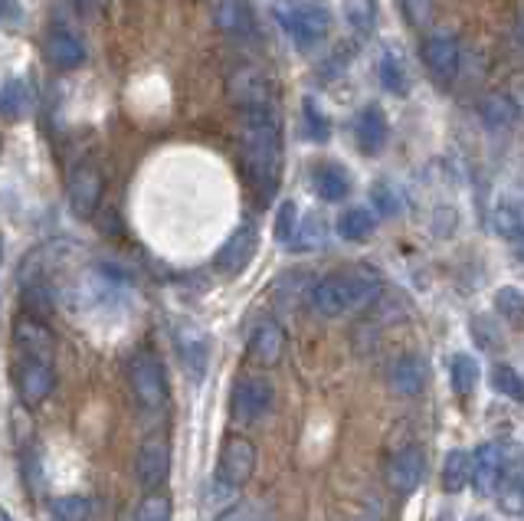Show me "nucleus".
<instances>
[{
	"mask_svg": "<svg viewBox=\"0 0 524 521\" xmlns=\"http://www.w3.org/2000/svg\"><path fill=\"white\" fill-rule=\"evenodd\" d=\"M240 148L243 168L262 204L276 197L282 177V125L276 105L269 109H246L240 118Z\"/></svg>",
	"mask_w": 524,
	"mask_h": 521,
	"instance_id": "obj_1",
	"label": "nucleus"
},
{
	"mask_svg": "<svg viewBox=\"0 0 524 521\" xmlns=\"http://www.w3.org/2000/svg\"><path fill=\"white\" fill-rule=\"evenodd\" d=\"M384 295V282L367 263L338 269L318 279L312 286V309L321 318H341L348 312H361Z\"/></svg>",
	"mask_w": 524,
	"mask_h": 521,
	"instance_id": "obj_2",
	"label": "nucleus"
},
{
	"mask_svg": "<svg viewBox=\"0 0 524 521\" xmlns=\"http://www.w3.org/2000/svg\"><path fill=\"white\" fill-rule=\"evenodd\" d=\"M272 17L299 50H315L331 33V10L321 0H276Z\"/></svg>",
	"mask_w": 524,
	"mask_h": 521,
	"instance_id": "obj_3",
	"label": "nucleus"
},
{
	"mask_svg": "<svg viewBox=\"0 0 524 521\" xmlns=\"http://www.w3.org/2000/svg\"><path fill=\"white\" fill-rule=\"evenodd\" d=\"M128 384L145 410H161L168 404V377H164V364L158 361V354L138 351L128 361Z\"/></svg>",
	"mask_w": 524,
	"mask_h": 521,
	"instance_id": "obj_4",
	"label": "nucleus"
},
{
	"mask_svg": "<svg viewBox=\"0 0 524 521\" xmlns=\"http://www.w3.org/2000/svg\"><path fill=\"white\" fill-rule=\"evenodd\" d=\"M272 397H276V390H272L269 377L262 374H246L236 381L233 387V397H230V413L236 423H259L266 413L272 410Z\"/></svg>",
	"mask_w": 524,
	"mask_h": 521,
	"instance_id": "obj_5",
	"label": "nucleus"
},
{
	"mask_svg": "<svg viewBox=\"0 0 524 521\" xmlns=\"http://www.w3.org/2000/svg\"><path fill=\"white\" fill-rule=\"evenodd\" d=\"M102 191H105V177L95 161H76L69 168V181H66V197H69V210L76 217H92L102 204Z\"/></svg>",
	"mask_w": 524,
	"mask_h": 521,
	"instance_id": "obj_6",
	"label": "nucleus"
},
{
	"mask_svg": "<svg viewBox=\"0 0 524 521\" xmlns=\"http://www.w3.org/2000/svg\"><path fill=\"white\" fill-rule=\"evenodd\" d=\"M256 472V446L246 436H226L223 453H220V469L217 479L226 489H243Z\"/></svg>",
	"mask_w": 524,
	"mask_h": 521,
	"instance_id": "obj_7",
	"label": "nucleus"
},
{
	"mask_svg": "<svg viewBox=\"0 0 524 521\" xmlns=\"http://www.w3.org/2000/svg\"><path fill=\"white\" fill-rule=\"evenodd\" d=\"M171 472V443L168 436H148L145 443L138 449V459H135V479L141 489L148 492H158V485H164Z\"/></svg>",
	"mask_w": 524,
	"mask_h": 521,
	"instance_id": "obj_8",
	"label": "nucleus"
},
{
	"mask_svg": "<svg viewBox=\"0 0 524 521\" xmlns=\"http://www.w3.org/2000/svg\"><path fill=\"white\" fill-rule=\"evenodd\" d=\"M226 92H230V99L240 105V112L269 109L272 105V86H269L266 73H259L256 66H236L230 79H226Z\"/></svg>",
	"mask_w": 524,
	"mask_h": 521,
	"instance_id": "obj_9",
	"label": "nucleus"
},
{
	"mask_svg": "<svg viewBox=\"0 0 524 521\" xmlns=\"http://www.w3.org/2000/svg\"><path fill=\"white\" fill-rule=\"evenodd\" d=\"M14 345L17 358H33L43 364L56 361V338L37 315H20L14 322Z\"/></svg>",
	"mask_w": 524,
	"mask_h": 521,
	"instance_id": "obj_10",
	"label": "nucleus"
},
{
	"mask_svg": "<svg viewBox=\"0 0 524 521\" xmlns=\"http://www.w3.org/2000/svg\"><path fill=\"white\" fill-rule=\"evenodd\" d=\"M256 246H259L256 227H253V223H243V227H236L230 233V240L220 246V253H217V259H213V266H217L220 276H240V272L253 263Z\"/></svg>",
	"mask_w": 524,
	"mask_h": 521,
	"instance_id": "obj_11",
	"label": "nucleus"
},
{
	"mask_svg": "<svg viewBox=\"0 0 524 521\" xmlns=\"http://www.w3.org/2000/svg\"><path fill=\"white\" fill-rule=\"evenodd\" d=\"M53 364H43V361H33V358H17L14 361V387L23 404L37 407L50 397L53 390Z\"/></svg>",
	"mask_w": 524,
	"mask_h": 521,
	"instance_id": "obj_12",
	"label": "nucleus"
},
{
	"mask_svg": "<svg viewBox=\"0 0 524 521\" xmlns=\"http://www.w3.org/2000/svg\"><path fill=\"white\" fill-rule=\"evenodd\" d=\"M423 63L430 69V76L439 82H449L459 73V40L446 30H436L423 40Z\"/></svg>",
	"mask_w": 524,
	"mask_h": 521,
	"instance_id": "obj_13",
	"label": "nucleus"
},
{
	"mask_svg": "<svg viewBox=\"0 0 524 521\" xmlns=\"http://www.w3.org/2000/svg\"><path fill=\"white\" fill-rule=\"evenodd\" d=\"M426 476V459L416 446H403L390 456L387 463V482L397 495H410L420 489V482Z\"/></svg>",
	"mask_w": 524,
	"mask_h": 521,
	"instance_id": "obj_14",
	"label": "nucleus"
},
{
	"mask_svg": "<svg viewBox=\"0 0 524 521\" xmlns=\"http://www.w3.org/2000/svg\"><path fill=\"white\" fill-rule=\"evenodd\" d=\"M213 23H217L220 33H226V37H233V40L259 37L256 14L246 0H217V4H213Z\"/></svg>",
	"mask_w": 524,
	"mask_h": 521,
	"instance_id": "obj_15",
	"label": "nucleus"
},
{
	"mask_svg": "<svg viewBox=\"0 0 524 521\" xmlns=\"http://www.w3.org/2000/svg\"><path fill=\"white\" fill-rule=\"evenodd\" d=\"M177 351H181V361H184V371L187 377H194V381H204L207 374V364H210V338L200 331L197 325H177Z\"/></svg>",
	"mask_w": 524,
	"mask_h": 521,
	"instance_id": "obj_16",
	"label": "nucleus"
},
{
	"mask_svg": "<svg viewBox=\"0 0 524 521\" xmlns=\"http://www.w3.org/2000/svg\"><path fill=\"white\" fill-rule=\"evenodd\" d=\"M505 472V446L502 443H482L472 453V485L479 495H488L498 489Z\"/></svg>",
	"mask_w": 524,
	"mask_h": 521,
	"instance_id": "obj_17",
	"label": "nucleus"
},
{
	"mask_svg": "<svg viewBox=\"0 0 524 521\" xmlns=\"http://www.w3.org/2000/svg\"><path fill=\"white\" fill-rule=\"evenodd\" d=\"M387 135H390V125H387L384 109H380V105H364L361 115H357V122H354L357 148H361L367 158H374V155L384 151Z\"/></svg>",
	"mask_w": 524,
	"mask_h": 521,
	"instance_id": "obj_18",
	"label": "nucleus"
},
{
	"mask_svg": "<svg viewBox=\"0 0 524 521\" xmlns=\"http://www.w3.org/2000/svg\"><path fill=\"white\" fill-rule=\"evenodd\" d=\"M43 53H46V59H50V66L63 69V73L79 69L82 63H86V46H82V40L69 30H53L43 43Z\"/></svg>",
	"mask_w": 524,
	"mask_h": 521,
	"instance_id": "obj_19",
	"label": "nucleus"
},
{
	"mask_svg": "<svg viewBox=\"0 0 524 521\" xmlns=\"http://www.w3.org/2000/svg\"><path fill=\"white\" fill-rule=\"evenodd\" d=\"M282 351H285L282 325L272 322V318H262L253 331V338H249V354H253V361H259L262 367H272L282 361Z\"/></svg>",
	"mask_w": 524,
	"mask_h": 521,
	"instance_id": "obj_20",
	"label": "nucleus"
},
{
	"mask_svg": "<svg viewBox=\"0 0 524 521\" xmlns=\"http://www.w3.org/2000/svg\"><path fill=\"white\" fill-rule=\"evenodd\" d=\"M312 187L321 200L341 204V200L351 194V174L344 171L338 161H321L312 168Z\"/></svg>",
	"mask_w": 524,
	"mask_h": 521,
	"instance_id": "obj_21",
	"label": "nucleus"
},
{
	"mask_svg": "<svg viewBox=\"0 0 524 521\" xmlns=\"http://www.w3.org/2000/svg\"><path fill=\"white\" fill-rule=\"evenodd\" d=\"M426 381H430V367H426L423 358H416V354H403L390 371V387L397 390L400 397H416L426 387Z\"/></svg>",
	"mask_w": 524,
	"mask_h": 521,
	"instance_id": "obj_22",
	"label": "nucleus"
},
{
	"mask_svg": "<svg viewBox=\"0 0 524 521\" xmlns=\"http://www.w3.org/2000/svg\"><path fill=\"white\" fill-rule=\"evenodd\" d=\"M338 236L341 240H348V243H364V240H371L374 230H377V217H374V210L371 207H348L338 217Z\"/></svg>",
	"mask_w": 524,
	"mask_h": 521,
	"instance_id": "obj_23",
	"label": "nucleus"
},
{
	"mask_svg": "<svg viewBox=\"0 0 524 521\" xmlns=\"http://www.w3.org/2000/svg\"><path fill=\"white\" fill-rule=\"evenodd\" d=\"M479 118L485 128H492V132H508V128L518 122V112L505 92H492V96H485L479 102Z\"/></svg>",
	"mask_w": 524,
	"mask_h": 521,
	"instance_id": "obj_24",
	"label": "nucleus"
},
{
	"mask_svg": "<svg viewBox=\"0 0 524 521\" xmlns=\"http://www.w3.org/2000/svg\"><path fill=\"white\" fill-rule=\"evenodd\" d=\"M492 227L511 243H524V200H502L492 210Z\"/></svg>",
	"mask_w": 524,
	"mask_h": 521,
	"instance_id": "obj_25",
	"label": "nucleus"
},
{
	"mask_svg": "<svg viewBox=\"0 0 524 521\" xmlns=\"http://www.w3.org/2000/svg\"><path fill=\"white\" fill-rule=\"evenodd\" d=\"M30 105H33V92L23 79H7L4 86H0V115H4L7 122H20V118L30 112Z\"/></svg>",
	"mask_w": 524,
	"mask_h": 521,
	"instance_id": "obj_26",
	"label": "nucleus"
},
{
	"mask_svg": "<svg viewBox=\"0 0 524 521\" xmlns=\"http://www.w3.org/2000/svg\"><path fill=\"white\" fill-rule=\"evenodd\" d=\"M328 240V223L321 213H305L299 217V230H295V240L289 250L295 253H312V250H321Z\"/></svg>",
	"mask_w": 524,
	"mask_h": 521,
	"instance_id": "obj_27",
	"label": "nucleus"
},
{
	"mask_svg": "<svg viewBox=\"0 0 524 521\" xmlns=\"http://www.w3.org/2000/svg\"><path fill=\"white\" fill-rule=\"evenodd\" d=\"M439 482H443V492H449V495L466 489V485L472 482V453H466V449H452L443 463V479Z\"/></svg>",
	"mask_w": 524,
	"mask_h": 521,
	"instance_id": "obj_28",
	"label": "nucleus"
},
{
	"mask_svg": "<svg viewBox=\"0 0 524 521\" xmlns=\"http://www.w3.org/2000/svg\"><path fill=\"white\" fill-rule=\"evenodd\" d=\"M377 73H380V86H384L390 96H407L410 76H407V66H403V59L397 53H393V50L380 53Z\"/></svg>",
	"mask_w": 524,
	"mask_h": 521,
	"instance_id": "obj_29",
	"label": "nucleus"
},
{
	"mask_svg": "<svg viewBox=\"0 0 524 521\" xmlns=\"http://www.w3.org/2000/svg\"><path fill=\"white\" fill-rule=\"evenodd\" d=\"M449 381H452V390H456V397H469L475 390V384H479V361H475L472 354H466V351L452 354Z\"/></svg>",
	"mask_w": 524,
	"mask_h": 521,
	"instance_id": "obj_30",
	"label": "nucleus"
},
{
	"mask_svg": "<svg viewBox=\"0 0 524 521\" xmlns=\"http://www.w3.org/2000/svg\"><path fill=\"white\" fill-rule=\"evenodd\" d=\"M344 20L357 37H371L377 30V0H344Z\"/></svg>",
	"mask_w": 524,
	"mask_h": 521,
	"instance_id": "obj_31",
	"label": "nucleus"
},
{
	"mask_svg": "<svg viewBox=\"0 0 524 521\" xmlns=\"http://www.w3.org/2000/svg\"><path fill=\"white\" fill-rule=\"evenodd\" d=\"M302 125H305V138L315 141V145H325V141L331 138V118L318 109L315 99L302 102Z\"/></svg>",
	"mask_w": 524,
	"mask_h": 521,
	"instance_id": "obj_32",
	"label": "nucleus"
},
{
	"mask_svg": "<svg viewBox=\"0 0 524 521\" xmlns=\"http://www.w3.org/2000/svg\"><path fill=\"white\" fill-rule=\"evenodd\" d=\"M492 387L502 397L515 400V404H524V377L511 364H495L492 367Z\"/></svg>",
	"mask_w": 524,
	"mask_h": 521,
	"instance_id": "obj_33",
	"label": "nucleus"
},
{
	"mask_svg": "<svg viewBox=\"0 0 524 521\" xmlns=\"http://www.w3.org/2000/svg\"><path fill=\"white\" fill-rule=\"evenodd\" d=\"M53 515L59 521H89L92 515V502L86 495H59L53 502Z\"/></svg>",
	"mask_w": 524,
	"mask_h": 521,
	"instance_id": "obj_34",
	"label": "nucleus"
},
{
	"mask_svg": "<svg viewBox=\"0 0 524 521\" xmlns=\"http://www.w3.org/2000/svg\"><path fill=\"white\" fill-rule=\"evenodd\" d=\"M295 230H299V207H295V200H282L279 213H276V227H272V233H276V240H279L282 246H292Z\"/></svg>",
	"mask_w": 524,
	"mask_h": 521,
	"instance_id": "obj_35",
	"label": "nucleus"
},
{
	"mask_svg": "<svg viewBox=\"0 0 524 521\" xmlns=\"http://www.w3.org/2000/svg\"><path fill=\"white\" fill-rule=\"evenodd\" d=\"M495 312L508 318V322H521L524 318V292L518 286H502L495 292Z\"/></svg>",
	"mask_w": 524,
	"mask_h": 521,
	"instance_id": "obj_36",
	"label": "nucleus"
},
{
	"mask_svg": "<svg viewBox=\"0 0 524 521\" xmlns=\"http://www.w3.org/2000/svg\"><path fill=\"white\" fill-rule=\"evenodd\" d=\"M135 521H171V495L168 492H148L145 502L138 505Z\"/></svg>",
	"mask_w": 524,
	"mask_h": 521,
	"instance_id": "obj_37",
	"label": "nucleus"
},
{
	"mask_svg": "<svg viewBox=\"0 0 524 521\" xmlns=\"http://www.w3.org/2000/svg\"><path fill=\"white\" fill-rule=\"evenodd\" d=\"M371 197H374V207L384 213V217H393V213H400V194H397V187H393V184L377 181Z\"/></svg>",
	"mask_w": 524,
	"mask_h": 521,
	"instance_id": "obj_38",
	"label": "nucleus"
},
{
	"mask_svg": "<svg viewBox=\"0 0 524 521\" xmlns=\"http://www.w3.org/2000/svg\"><path fill=\"white\" fill-rule=\"evenodd\" d=\"M217 521H272L266 508H259L253 502H246V505H233L230 512H223Z\"/></svg>",
	"mask_w": 524,
	"mask_h": 521,
	"instance_id": "obj_39",
	"label": "nucleus"
},
{
	"mask_svg": "<svg viewBox=\"0 0 524 521\" xmlns=\"http://www.w3.org/2000/svg\"><path fill=\"white\" fill-rule=\"evenodd\" d=\"M472 335H475V341H479V348H498V341H502V335H498V328L488 322V328H485V318L482 315H475L472 318Z\"/></svg>",
	"mask_w": 524,
	"mask_h": 521,
	"instance_id": "obj_40",
	"label": "nucleus"
},
{
	"mask_svg": "<svg viewBox=\"0 0 524 521\" xmlns=\"http://www.w3.org/2000/svg\"><path fill=\"white\" fill-rule=\"evenodd\" d=\"M403 10L413 23H426L430 20V10H433V0H403Z\"/></svg>",
	"mask_w": 524,
	"mask_h": 521,
	"instance_id": "obj_41",
	"label": "nucleus"
},
{
	"mask_svg": "<svg viewBox=\"0 0 524 521\" xmlns=\"http://www.w3.org/2000/svg\"><path fill=\"white\" fill-rule=\"evenodd\" d=\"M505 96L511 99V105H515L518 118H524V73H521V76H515V79H511V86H508V92H505Z\"/></svg>",
	"mask_w": 524,
	"mask_h": 521,
	"instance_id": "obj_42",
	"label": "nucleus"
},
{
	"mask_svg": "<svg viewBox=\"0 0 524 521\" xmlns=\"http://www.w3.org/2000/svg\"><path fill=\"white\" fill-rule=\"evenodd\" d=\"M23 17V10L17 7V0H0V23H17Z\"/></svg>",
	"mask_w": 524,
	"mask_h": 521,
	"instance_id": "obj_43",
	"label": "nucleus"
},
{
	"mask_svg": "<svg viewBox=\"0 0 524 521\" xmlns=\"http://www.w3.org/2000/svg\"><path fill=\"white\" fill-rule=\"evenodd\" d=\"M73 4H76V10H82V14H92V10L105 7L109 0H73Z\"/></svg>",
	"mask_w": 524,
	"mask_h": 521,
	"instance_id": "obj_44",
	"label": "nucleus"
},
{
	"mask_svg": "<svg viewBox=\"0 0 524 521\" xmlns=\"http://www.w3.org/2000/svg\"><path fill=\"white\" fill-rule=\"evenodd\" d=\"M0 521H14V518H10V515L4 512V508H0Z\"/></svg>",
	"mask_w": 524,
	"mask_h": 521,
	"instance_id": "obj_45",
	"label": "nucleus"
},
{
	"mask_svg": "<svg viewBox=\"0 0 524 521\" xmlns=\"http://www.w3.org/2000/svg\"><path fill=\"white\" fill-rule=\"evenodd\" d=\"M0 151H4V141H0Z\"/></svg>",
	"mask_w": 524,
	"mask_h": 521,
	"instance_id": "obj_46",
	"label": "nucleus"
},
{
	"mask_svg": "<svg viewBox=\"0 0 524 521\" xmlns=\"http://www.w3.org/2000/svg\"><path fill=\"white\" fill-rule=\"evenodd\" d=\"M472 521H485V518H472Z\"/></svg>",
	"mask_w": 524,
	"mask_h": 521,
	"instance_id": "obj_47",
	"label": "nucleus"
}]
</instances>
